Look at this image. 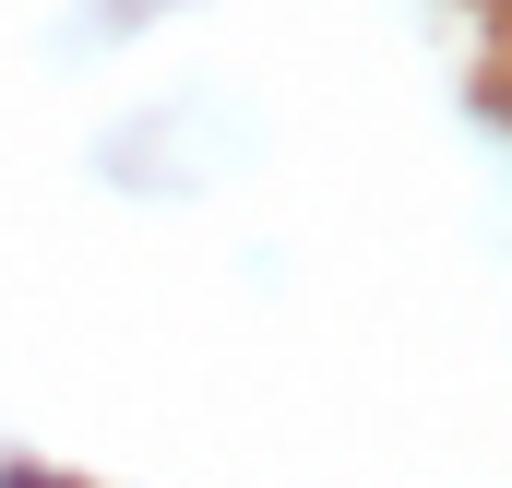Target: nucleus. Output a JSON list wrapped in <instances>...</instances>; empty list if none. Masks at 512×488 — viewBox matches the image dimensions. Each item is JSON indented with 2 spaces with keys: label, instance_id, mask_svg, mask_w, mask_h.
I'll use <instances>...</instances> for the list:
<instances>
[{
  "label": "nucleus",
  "instance_id": "f257e3e1",
  "mask_svg": "<svg viewBox=\"0 0 512 488\" xmlns=\"http://www.w3.org/2000/svg\"><path fill=\"white\" fill-rule=\"evenodd\" d=\"M143 12H167V0H108V24H143Z\"/></svg>",
  "mask_w": 512,
  "mask_h": 488
},
{
  "label": "nucleus",
  "instance_id": "f03ea898",
  "mask_svg": "<svg viewBox=\"0 0 512 488\" xmlns=\"http://www.w3.org/2000/svg\"><path fill=\"white\" fill-rule=\"evenodd\" d=\"M0 488H72V477H36V465H24V477H0Z\"/></svg>",
  "mask_w": 512,
  "mask_h": 488
}]
</instances>
